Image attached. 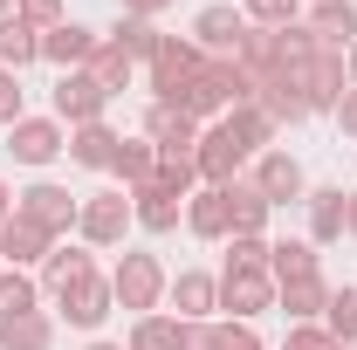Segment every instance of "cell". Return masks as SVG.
Listing matches in <instances>:
<instances>
[{"instance_id":"obj_1","label":"cell","mask_w":357,"mask_h":350,"mask_svg":"<svg viewBox=\"0 0 357 350\" xmlns=\"http://www.w3.org/2000/svg\"><path fill=\"white\" fill-rule=\"evenodd\" d=\"M289 83H296V96L310 103V110H337L344 103V89H351V69H344V55L337 48H316V55H303L296 69H282Z\"/></svg>"},{"instance_id":"obj_2","label":"cell","mask_w":357,"mask_h":350,"mask_svg":"<svg viewBox=\"0 0 357 350\" xmlns=\"http://www.w3.org/2000/svg\"><path fill=\"white\" fill-rule=\"evenodd\" d=\"M14 213L35 220L48 241H69V234H76V213H83V199H76L69 185H55V178H35L28 192H14Z\"/></svg>"},{"instance_id":"obj_3","label":"cell","mask_w":357,"mask_h":350,"mask_svg":"<svg viewBox=\"0 0 357 350\" xmlns=\"http://www.w3.org/2000/svg\"><path fill=\"white\" fill-rule=\"evenodd\" d=\"M165 268H158V254H124V261L110 268V296L124 309H137V316H158V303H165Z\"/></svg>"},{"instance_id":"obj_4","label":"cell","mask_w":357,"mask_h":350,"mask_svg":"<svg viewBox=\"0 0 357 350\" xmlns=\"http://www.w3.org/2000/svg\"><path fill=\"white\" fill-rule=\"evenodd\" d=\"M248 158H255V151H248L241 137L227 131V124H213V131H199V144H192V165H199V185H234Z\"/></svg>"},{"instance_id":"obj_5","label":"cell","mask_w":357,"mask_h":350,"mask_svg":"<svg viewBox=\"0 0 357 350\" xmlns=\"http://www.w3.org/2000/svg\"><path fill=\"white\" fill-rule=\"evenodd\" d=\"M124 227H131V192H89L83 213H76L83 248H117V241H124Z\"/></svg>"},{"instance_id":"obj_6","label":"cell","mask_w":357,"mask_h":350,"mask_svg":"<svg viewBox=\"0 0 357 350\" xmlns=\"http://www.w3.org/2000/svg\"><path fill=\"white\" fill-rule=\"evenodd\" d=\"M241 42H248V14L241 7H206L199 21H192V48L199 55H213V62H241Z\"/></svg>"},{"instance_id":"obj_7","label":"cell","mask_w":357,"mask_h":350,"mask_svg":"<svg viewBox=\"0 0 357 350\" xmlns=\"http://www.w3.org/2000/svg\"><path fill=\"white\" fill-rule=\"evenodd\" d=\"M199 62H206V55H199L192 42L165 35V42H158V55H151V96H158V103H178V89L199 76Z\"/></svg>"},{"instance_id":"obj_8","label":"cell","mask_w":357,"mask_h":350,"mask_svg":"<svg viewBox=\"0 0 357 350\" xmlns=\"http://www.w3.org/2000/svg\"><path fill=\"white\" fill-rule=\"evenodd\" d=\"M220 309H234L241 323L261 316V309H275V275L268 268H227L220 275Z\"/></svg>"},{"instance_id":"obj_9","label":"cell","mask_w":357,"mask_h":350,"mask_svg":"<svg viewBox=\"0 0 357 350\" xmlns=\"http://www.w3.org/2000/svg\"><path fill=\"white\" fill-rule=\"evenodd\" d=\"M103 89L89 83V69H69L62 83H55V124H103Z\"/></svg>"},{"instance_id":"obj_10","label":"cell","mask_w":357,"mask_h":350,"mask_svg":"<svg viewBox=\"0 0 357 350\" xmlns=\"http://www.w3.org/2000/svg\"><path fill=\"white\" fill-rule=\"evenodd\" d=\"M7 151L21 165H48L55 151H69V137H62L55 117H21V124H7Z\"/></svg>"},{"instance_id":"obj_11","label":"cell","mask_w":357,"mask_h":350,"mask_svg":"<svg viewBox=\"0 0 357 350\" xmlns=\"http://www.w3.org/2000/svg\"><path fill=\"white\" fill-rule=\"evenodd\" d=\"M144 137L158 144V158H192V144H199V124H192L178 103H151V117H144Z\"/></svg>"},{"instance_id":"obj_12","label":"cell","mask_w":357,"mask_h":350,"mask_svg":"<svg viewBox=\"0 0 357 350\" xmlns=\"http://www.w3.org/2000/svg\"><path fill=\"white\" fill-rule=\"evenodd\" d=\"M48 241L35 220H21V213H7V227H0V268H35V261H48Z\"/></svg>"},{"instance_id":"obj_13","label":"cell","mask_w":357,"mask_h":350,"mask_svg":"<svg viewBox=\"0 0 357 350\" xmlns=\"http://www.w3.org/2000/svg\"><path fill=\"white\" fill-rule=\"evenodd\" d=\"M255 185H261L268 206H289V199H303V165L289 151H261L255 158Z\"/></svg>"},{"instance_id":"obj_14","label":"cell","mask_w":357,"mask_h":350,"mask_svg":"<svg viewBox=\"0 0 357 350\" xmlns=\"http://www.w3.org/2000/svg\"><path fill=\"white\" fill-rule=\"evenodd\" d=\"M96 42H103V35H89L83 21H62V28L42 35V62H55V69L69 76V69H83L89 55H96Z\"/></svg>"},{"instance_id":"obj_15","label":"cell","mask_w":357,"mask_h":350,"mask_svg":"<svg viewBox=\"0 0 357 350\" xmlns=\"http://www.w3.org/2000/svg\"><path fill=\"white\" fill-rule=\"evenodd\" d=\"M165 296H172L178 323H206V316L220 309V282H213V275H199V268H185V275H178Z\"/></svg>"},{"instance_id":"obj_16","label":"cell","mask_w":357,"mask_h":350,"mask_svg":"<svg viewBox=\"0 0 357 350\" xmlns=\"http://www.w3.org/2000/svg\"><path fill=\"white\" fill-rule=\"evenodd\" d=\"M303 28H310L323 48H337V55H344V48L357 42V7H351V0H316Z\"/></svg>"},{"instance_id":"obj_17","label":"cell","mask_w":357,"mask_h":350,"mask_svg":"<svg viewBox=\"0 0 357 350\" xmlns=\"http://www.w3.org/2000/svg\"><path fill=\"white\" fill-rule=\"evenodd\" d=\"M55 303H62V316H69L76 330H96V323L110 316V303H117V296H110V282H103V275H89V282H76V289H62Z\"/></svg>"},{"instance_id":"obj_18","label":"cell","mask_w":357,"mask_h":350,"mask_svg":"<svg viewBox=\"0 0 357 350\" xmlns=\"http://www.w3.org/2000/svg\"><path fill=\"white\" fill-rule=\"evenodd\" d=\"M178 213H185V199L165 192V185H137V192H131V220L144 227V234H172Z\"/></svg>"},{"instance_id":"obj_19","label":"cell","mask_w":357,"mask_h":350,"mask_svg":"<svg viewBox=\"0 0 357 350\" xmlns=\"http://www.w3.org/2000/svg\"><path fill=\"white\" fill-rule=\"evenodd\" d=\"M96 275V261H89V248H76V241H55L48 248V261H42V289H76V282H89Z\"/></svg>"},{"instance_id":"obj_20","label":"cell","mask_w":357,"mask_h":350,"mask_svg":"<svg viewBox=\"0 0 357 350\" xmlns=\"http://www.w3.org/2000/svg\"><path fill=\"white\" fill-rule=\"evenodd\" d=\"M220 192H227V227H234V234H261V227H268L275 206L261 199L255 178H234V185H220Z\"/></svg>"},{"instance_id":"obj_21","label":"cell","mask_w":357,"mask_h":350,"mask_svg":"<svg viewBox=\"0 0 357 350\" xmlns=\"http://www.w3.org/2000/svg\"><path fill=\"white\" fill-rule=\"evenodd\" d=\"M117 144H124V137L110 131V124H76V131H69V158H76V165H89V172H110Z\"/></svg>"},{"instance_id":"obj_22","label":"cell","mask_w":357,"mask_h":350,"mask_svg":"<svg viewBox=\"0 0 357 350\" xmlns=\"http://www.w3.org/2000/svg\"><path fill=\"white\" fill-rule=\"evenodd\" d=\"M185 227L199 234V241H227L234 227H227V192L220 185H199L192 199H185Z\"/></svg>"},{"instance_id":"obj_23","label":"cell","mask_w":357,"mask_h":350,"mask_svg":"<svg viewBox=\"0 0 357 350\" xmlns=\"http://www.w3.org/2000/svg\"><path fill=\"white\" fill-rule=\"evenodd\" d=\"M110 172L124 178V192L151 185V172H158V144H151V137H124V144H117V158H110Z\"/></svg>"},{"instance_id":"obj_24","label":"cell","mask_w":357,"mask_h":350,"mask_svg":"<svg viewBox=\"0 0 357 350\" xmlns=\"http://www.w3.org/2000/svg\"><path fill=\"white\" fill-rule=\"evenodd\" d=\"M275 303L289 309V323H316V316H323V303H330V282H323V275L282 282V289H275Z\"/></svg>"},{"instance_id":"obj_25","label":"cell","mask_w":357,"mask_h":350,"mask_svg":"<svg viewBox=\"0 0 357 350\" xmlns=\"http://www.w3.org/2000/svg\"><path fill=\"white\" fill-rule=\"evenodd\" d=\"M35 55H42V35H35L21 14H0V69H14V76H21Z\"/></svg>"},{"instance_id":"obj_26","label":"cell","mask_w":357,"mask_h":350,"mask_svg":"<svg viewBox=\"0 0 357 350\" xmlns=\"http://www.w3.org/2000/svg\"><path fill=\"white\" fill-rule=\"evenodd\" d=\"M344 206H351L344 185H316V192H310V241H316V248L344 234Z\"/></svg>"},{"instance_id":"obj_27","label":"cell","mask_w":357,"mask_h":350,"mask_svg":"<svg viewBox=\"0 0 357 350\" xmlns=\"http://www.w3.org/2000/svg\"><path fill=\"white\" fill-rule=\"evenodd\" d=\"M55 344V316L48 309H28L14 323H0V350H48Z\"/></svg>"},{"instance_id":"obj_28","label":"cell","mask_w":357,"mask_h":350,"mask_svg":"<svg viewBox=\"0 0 357 350\" xmlns=\"http://www.w3.org/2000/svg\"><path fill=\"white\" fill-rule=\"evenodd\" d=\"M28 309H42V282L28 268H0V323H14Z\"/></svg>"},{"instance_id":"obj_29","label":"cell","mask_w":357,"mask_h":350,"mask_svg":"<svg viewBox=\"0 0 357 350\" xmlns=\"http://www.w3.org/2000/svg\"><path fill=\"white\" fill-rule=\"evenodd\" d=\"M83 69H89V83L103 89V96H117V89L131 83V69H137V62H131V55H124L117 42H96V55H89Z\"/></svg>"},{"instance_id":"obj_30","label":"cell","mask_w":357,"mask_h":350,"mask_svg":"<svg viewBox=\"0 0 357 350\" xmlns=\"http://www.w3.org/2000/svg\"><path fill=\"white\" fill-rule=\"evenodd\" d=\"M268 275H275V289L316 275V241H275V248H268Z\"/></svg>"},{"instance_id":"obj_31","label":"cell","mask_w":357,"mask_h":350,"mask_svg":"<svg viewBox=\"0 0 357 350\" xmlns=\"http://www.w3.org/2000/svg\"><path fill=\"white\" fill-rule=\"evenodd\" d=\"M220 124H227V131H234V137H241L248 151H261L268 137H275V117H268L261 103H234V110H227Z\"/></svg>"},{"instance_id":"obj_32","label":"cell","mask_w":357,"mask_h":350,"mask_svg":"<svg viewBox=\"0 0 357 350\" xmlns=\"http://www.w3.org/2000/svg\"><path fill=\"white\" fill-rule=\"evenodd\" d=\"M110 42L124 48V55H131V62H151V55H158V42H165V35H158V28H151V21H137V14H124V21H117V28H110Z\"/></svg>"},{"instance_id":"obj_33","label":"cell","mask_w":357,"mask_h":350,"mask_svg":"<svg viewBox=\"0 0 357 350\" xmlns=\"http://www.w3.org/2000/svg\"><path fill=\"white\" fill-rule=\"evenodd\" d=\"M323 330H330L344 350L357 344V289H330V303H323Z\"/></svg>"},{"instance_id":"obj_34","label":"cell","mask_w":357,"mask_h":350,"mask_svg":"<svg viewBox=\"0 0 357 350\" xmlns=\"http://www.w3.org/2000/svg\"><path fill=\"white\" fill-rule=\"evenodd\" d=\"M131 350H178V316H137Z\"/></svg>"},{"instance_id":"obj_35","label":"cell","mask_w":357,"mask_h":350,"mask_svg":"<svg viewBox=\"0 0 357 350\" xmlns=\"http://www.w3.org/2000/svg\"><path fill=\"white\" fill-rule=\"evenodd\" d=\"M151 185H165V192H178V199H192V192H199V165H192V158H158Z\"/></svg>"},{"instance_id":"obj_36","label":"cell","mask_w":357,"mask_h":350,"mask_svg":"<svg viewBox=\"0 0 357 350\" xmlns=\"http://www.w3.org/2000/svg\"><path fill=\"white\" fill-rule=\"evenodd\" d=\"M296 14H303V0H248L255 28H296Z\"/></svg>"},{"instance_id":"obj_37","label":"cell","mask_w":357,"mask_h":350,"mask_svg":"<svg viewBox=\"0 0 357 350\" xmlns=\"http://www.w3.org/2000/svg\"><path fill=\"white\" fill-rule=\"evenodd\" d=\"M227 268H268V241L261 234H227Z\"/></svg>"},{"instance_id":"obj_38","label":"cell","mask_w":357,"mask_h":350,"mask_svg":"<svg viewBox=\"0 0 357 350\" xmlns=\"http://www.w3.org/2000/svg\"><path fill=\"white\" fill-rule=\"evenodd\" d=\"M282 350H344L323 323H289V337H282Z\"/></svg>"},{"instance_id":"obj_39","label":"cell","mask_w":357,"mask_h":350,"mask_svg":"<svg viewBox=\"0 0 357 350\" xmlns=\"http://www.w3.org/2000/svg\"><path fill=\"white\" fill-rule=\"evenodd\" d=\"M14 14H21L35 35H48V28H62V21H69V14H62V0H21Z\"/></svg>"},{"instance_id":"obj_40","label":"cell","mask_w":357,"mask_h":350,"mask_svg":"<svg viewBox=\"0 0 357 350\" xmlns=\"http://www.w3.org/2000/svg\"><path fill=\"white\" fill-rule=\"evenodd\" d=\"M213 350H261V337L241 316H227V323H213Z\"/></svg>"},{"instance_id":"obj_41","label":"cell","mask_w":357,"mask_h":350,"mask_svg":"<svg viewBox=\"0 0 357 350\" xmlns=\"http://www.w3.org/2000/svg\"><path fill=\"white\" fill-rule=\"evenodd\" d=\"M7 124H21V76L14 69H0V131Z\"/></svg>"},{"instance_id":"obj_42","label":"cell","mask_w":357,"mask_h":350,"mask_svg":"<svg viewBox=\"0 0 357 350\" xmlns=\"http://www.w3.org/2000/svg\"><path fill=\"white\" fill-rule=\"evenodd\" d=\"M178 350H213V323H178Z\"/></svg>"},{"instance_id":"obj_43","label":"cell","mask_w":357,"mask_h":350,"mask_svg":"<svg viewBox=\"0 0 357 350\" xmlns=\"http://www.w3.org/2000/svg\"><path fill=\"white\" fill-rule=\"evenodd\" d=\"M337 124H344V131H351V137H357V83H351V89H344V103H337Z\"/></svg>"},{"instance_id":"obj_44","label":"cell","mask_w":357,"mask_h":350,"mask_svg":"<svg viewBox=\"0 0 357 350\" xmlns=\"http://www.w3.org/2000/svg\"><path fill=\"white\" fill-rule=\"evenodd\" d=\"M124 7H131L137 21H151V14H165V7H172V0H124Z\"/></svg>"},{"instance_id":"obj_45","label":"cell","mask_w":357,"mask_h":350,"mask_svg":"<svg viewBox=\"0 0 357 350\" xmlns=\"http://www.w3.org/2000/svg\"><path fill=\"white\" fill-rule=\"evenodd\" d=\"M351 206H344V234H357V192H344Z\"/></svg>"},{"instance_id":"obj_46","label":"cell","mask_w":357,"mask_h":350,"mask_svg":"<svg viewBox=\"0 0 357 350\" xmlns=\"http://www.w3.org/2000/svg\"><path fill=\"white\" fill-rule=\"evenodd\" d=\"M7 213H14V192H7V185H0V227H7Z\"/></svg>"},{"instance_id":"obj_47","label":"cell","mask_w":357,"mask_h":350,"mask_svg":"<svg viewBox=\"0 0 357 350\" xmlns=\"http://www.w3.org/2000/svg\"><path fill=\"white\" fill-rule=\"evenodd\" d=\"M344 69H351V83H357V42H351V48H344Z\"/></svg>"},{"instance_id":"obj_48","label":"cell","mask_w":357,"mask_h":350,"mask_svg":"<svg viewBox=\"0 0 357 350\" xmlns=\"http://www.w3.org/2000/svg\"><path fill=\"white\" fill-rule=\"evenodd\" d=\"M89 350H124V344H89Z\"/></svg>"},{"instance_id":"obj_49","label":"cell","mask_w":357,"mask_h":350,"mask_svg":"<svg viewBox=\"0 0 357 350\" xmlns=\"http://www.w3.org/2000/svg\"><path fill=\"white\" fill-rule=\"evenodd\" d=\"M0 14H7V0H0Z\"/></svg>"},{"instance_id":"obj_50","label":"cell","mask_w":357,"mask_h":350,"mask_svg":"<svg viewBox=\"0 0 357 350\" xmlns=\"http://www.w3.org/2000/svg\"><path fill=\"white\" fill-rule=\"evenodd\" d=\"M310 7H316V0H310Z\"/></svg>"},{"instance_id":"obj_51","label":"cell","mask_w":357,"mask_h":350,"mask_svg":"<svg viewBox=\"0 0 357 350\" xmlns=\"http://www.w3.org/2000/svg\"><path fill=\"white\" fill-rule=\"evenodd\" d=\"M351 350H357V344H351Z\"/></svg>"}]
</instances>
